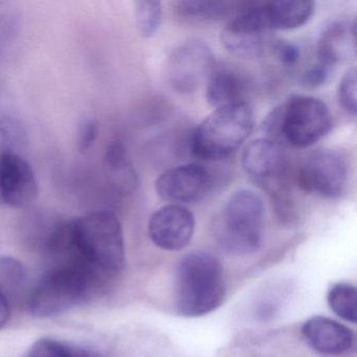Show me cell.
I'll list each match as a JSON object with an SVG mask.
<instances>
[{
	"instance_id": "obj_3",
	"label": "cell",
	"mask_w": 357,
	"mask_h": 357,
	"mask_svg": "<svg viewBox=\"0 0 357 357\" xmlns=\"http://www.w3.org/2000/svg\"><path fill=\"white\" fill-rule=\"evenodd\" d=\"M104 273L82 262L58 264L33 289L29 301L35 317H49L70 310L89 298Z\"/></svg>"
},
{
	"instance_id": "obj_15",
	"label": "cell",
	"mask_w": 357,
	"mask_h": 357,
	"mask_svg": "<svg viewBox=\"0 0 357 357\" xmlns=\"http://www.w3.org/2000/svg\"><path fill=\"white\" fill-rule=\"evenodd\" d=\"M243 170L252 178L265 181L278 176L284 167L281 148L269 139H258L244 148L241 155Z\"/></svg>"
},
{
	"instance_id": "obj_2",
	"label": "cell",
	"mask_w": 357,
	"mask_h": 357,
	"mask_svg": "<svg viewBox=\"0 0 357 357\" xmlns=\"http://www.w3.org/2000/svg\"><path fill=\"white\" fill-rule=\"evenodd\" d=\"M175 296L178 312L185 317H202L218 308L225 298L219 261L208 252L187 255L177 268Z\"/></svg>"
},
{
	"instance_id": "obj_17",
	"label": "cell",
	"mask_w": 357,
	"mask_h": 357,
	"mask_svg": "<svg viewBox=\"0 0 357 357\" xmlns=\"http://www.w3.org/2000/svg\"><path fill=\"white\" fill-rule=\"evenodd\" d=\"M248 89L245 78L235 70L215 68L206 81V97L208 103L219 108L244 102Z\"/></svg>"
},
{
	"instance_id": "obj_29",
	"label": "cell",
	"mask_w": 357,
	"mask_h": 357,
	"mask_svg": "<svg viewBox=\"0 0 357 357\" xmlns=\"http://www.w3.org/2000/svg\"><path fill=\"white\" fill-rule=\"evenodd\" d=\"M11 317L9 298L0 291V330L3 329Z\"/></svg>"
},
{
	"instance_id": "obj_26",
	"label": "cell",
	"mask_w": 357,
	"mask_h": 357,
	"mask_svg": "<svg viewBox=\"0 0 357 357\" xmlns=\"http://www.w3.org/2000/svg\"><path fill=\"white\" fill-rule=\"evenodd\" d=\"M99 122L96 119L89 118L79 126L78 148L81 152H86L95 145L99 137Z\"/></svg>"
},
{
	"instance_id": "obj_25",
	"label": "cell",
	"mask_w": 357,
	"mask_h": 357,
	"mask_svg": "<svg viewBox=\"0 0 357 357\" xmlns=\"http://www.w3.org/2000/svg\"><path fill=\"white\" fill-rule=\"evenodd\" d=\"M338 101L348 114H356V68L347 70L338 85Z\"/></svg>"
},
{
	"instance_id": "obj_1",
	"label": "cell",
	"mask_w": 357,
	"mask_h": 357,
	"mask_svg": "<svg viewBox=\"0 0 357 357\" xmlns=\"http://www.w3.org/2000/svg\"><path fill=\"white\" fill-rule=\"evenodd\" d=\"M70 242L77 260L105 275L124 266L125 243L118 217L107 211L70 221Z\"/></svg>"
},
{
	"instance_id": "obj_10",
	"label": "cell",
	"mask_w": 357,
	"mask_h": 357,
	"mask_svg": "<svg viewBox=\"0 0 357 357\" xmlns=\"http://www.w3.org/2000/svg\"><path fill=\"white\" fill-rule=\"evenodd\" d=\"M213 187L211 173L199 165L175 167L160 175L155 191L171 204H194L204 199Z\"/></svg>"
},
{
	"instance_id": "obj_5",
	"label": "cell",
	"mask_w": 357,
	"mask_h": 357,
	"mask_svg": "<svg viewBox=\"0 0 357 357\" xmlns=\"http://www.w3.org/2000/svg\"><path fill=\"white\" fill-rule=\"evenodd\" d=\"M254 129V112L245 102L216 108L192 137V150L200 160H219L237 151Z\"/></svg>"
},
{
	"instance_id": "obj_18",
	"label": "cell",
	"mask_w": 357,
	"mask_h": 357,
	"mask_svg": "<svg viewBox=\"0 0 357 357\" xmlns=\"http://www.w3.org/2000/svg\"><path fill=\"white\" fill-rule=\"evenodd\" d=\"M104 168L110 183L119 192L130 194L135 191L139 178L122 142L114 141L108 145L104 155Z\"/></svg>"
},
{
	"instance_id": "obj_27",
	"label": "cell",
	"mask_w": 357,
	"mask_h": 357,
	"mask_svg": "<svg viewBox=\"0 0 357 357\" xmlns=\"http://www.w3.org/2000/svg\"><path fill=\"white\" fill-rule=\"evenodd\" d=\"M273 52L275 58L283 66H296L300 61V49L294 43H288V41H275V43H273Z\"/></svg>"
},
{
	"instance_id": "obj_16",
	"label": "cell",
	"mask_w": 357,
	"mask_h": 357,
	"mask_svg": "<svg viewBox=\"0 0 357 357\" xmlns=\"http://www.w3.org/2000/svg\"><path fill=\"white\" fill-rule=\"evenodd\" d=\"M267 30H294L309 22L314 13V3L309 0H280L262 3Z\"/></svg>"
},
{
	"instance_id": "obj_23",
	"label": "cell",
	"mask_w": 357,
	"mask_h": 357,
	"mask_svg": "<svg viewBox=\"0 0 357 357\" xmlns=\"http://www.w3.org/2000/svg\"><path fill=\"white\" fill-rule=\"evenodd\" d=\"M135 24L142 36H154L162 24V9L160 1L139 0L135 3Z\"/></svg>"
},
{
	"instance_id": "obj_12",
	"label": "cell",
	"mask_w": 357,
	"mask_h": 357,
	"mask_svg": "<svg viewBox=\"0 0 357 357\" xmlns=\"http://www.w3.org/2000/svg\"><path fill=\"white\" fill-rule=\"evenodd\" d=\"M195 218L191 211L179 204L162 206L150 217L148 231L152 241L166 250H179L191 241Z\"/></svg>"
},
{
	"instance_id": "obj_19",
	"label": "cell",
	"mask_w": 357,
	"mask_h": 357,
	"mask_svg": "<svg viewBox=\"0 0 357 357\" xmlns=\"http://www.w3.org/2000/svg\"><path fill=\"white\" fill-rule=\"evenodd\" d=\"M248 1H208V0H185L176 3L179 16L197 20H218L227 16L237 15L245 8Z\"/></svg>"
},
{
	"instance_id": "obj_8",
	"label": "cell",
	"mask_w": 357,
	"mask_h": 357,
	"mask_svg": "<svg viewBox=\"0 0 357 357\" xmlns=\"http://www.w3.org/2000/svg\"><path fill=\"white\" fill-rule=\"evenodd\" d=\"M216 68L210 47L199 40H191L177 47L167 64L171 86L178 93H193L208 81Z\"/></svg>"
},
{
	"instance_id": "obj_14",
	"label": "cell",
	"mask_w": 357,
	"mask_h": 357,
	"mask_svg": "<svg viewBox=\"0 0 357 357\" xmlns=\"http://www.w3.org/2000/svg\"><path fill=\"white\" fill-rule=\"evenodd\" d=\"M303 334L317 352L337 355L352 347L354 336L346 326L324 317H313L304 324Z\"/></svg>"
},
{
	"instance_id": "obj_4",
	"label": "cell",
	"mask_w": 357,
	"mask_h": 357,
	"mask_svg": "<svg viewBox=\"0 0 357 357\" xmlns=\"http://www.w3.org/2000/svg\"><path fill=\"white\" fill-rule=\"evenodd\" d=\"M332 124L331 112L324 102L296 96L265 118L263 130L271 137H282L294 147L306 148L326 137Z\"/></svg>"
},
{
	"instance_id": "obj_20",
	"label": "cell",
	"mask_w": 357,
	"mask_h": 357,
	"mask_svg": "<svg viewBox=\"0 0 357 357\" xmlns=\"http://www.w3.org/2000/svg\"><path fill=\"white\" fill-rule=\"evenodd\" d=\"M328 304L338 317L355 324L357 321V289L348 283L334 284L328 292Z\"/></svg>"
},
{
	"instance_id": "obj_21",
	"label": "cell",
	"mask_w": 357,
	"mask_h": 357,
	"mask_svg": "<svg viewBox=\"0 0 357 357\" xmlns=\"http://www.w3.org/2000/svg\"><path fill=\"white\" fill-rule=\"evenodd\" d=\"M26 357H101L95 351L45 337L34 342Z\"/></svg>"
},
{
	"instance_id": "obj_7",
	"label": "cell",
	"mask_w": 357,
	"mask_h": 357,
	"mask_svg": "<svg viewBox=\"0 0 357 357\" xmlns=\"http://www.w3.org/2000/svg\"><path fill=\"white\" fill-rule=\"evenodd\" d=\"M268 33L263 17L262 3L248 1L243 10L223 29V47L239 58L257 59L268 45Z\"/></svg>"
},
{
	"instance_id": "obj_13",
	"label": "cell",
	"mask_w": 357,
	"mask_h": 357,
	"mask_svg": "<svg viewBox=\"0 0 357 357\" xmlns=\"http://www.w3.org/2000/svg\"><path fill=\"white\" fill-rule=\"evenodd\" d=\"M356 22L340 20L324 29L317 45V61L333 68L336 64L355 59Z\"/></svg>"
},
{
	"instance_id": "obj_24",
	"label": "cell",
	"mask_w": 357,
	"mask_h": 357,
	"mask_svg": "<svg viewBox=\"0 0 357 357\" xmlns=\"http://www.w3.org/2000/svg\"><path fill=\"white\" fill-rule=\"evenodd\" d=\"M26 142V131L18 116L12 112L0 114V148L17 151Z\"/></svg>"
},
{
	"instance_id": "obj_28",
	"label": "cell",
	"mask_w": 357,
	"mask_h": 357,
	"mask_svg": "<svg viewBox=\"0 0 357 357\" xmlns=\"http://www.w3.org/2000/svg\"><path fill=\"white\" fill-rule=\"evenodd\" d=\"M330 66L317 61L314 66L305 72L303 75L302 82L305 86L315 89V87L321 86L327 82L329 78L330 72H331Z\"/></svg>"
},
{
	"instance_id": "obj_11",
	"label": "cell",
	"mask_w": 357,
	"mask_h": 357,
	"mask_svg": "<svg viewBox=\"0 0 357 357\" xmlns=\"http://www.w3.org/2000/svg\"><path fill=\"white\" fill-rule=\"evenodd\" d=\"M298 183L309 193L325 198L340 197L347 183L346 162L336 152H317L300 169Z\"/></svg>"
},
{
	"instance_id": "obj_22",
	"label": "cell",
	"mask_w": 357,
	"mask_h": 357,
	"mask_svg": "<svg viewBox=\"0 0 357 357\" xmlns=\"http://www.w3.org/2000/svg\"><path fill=\"white\" fill-rule=\"evenodd\" d=\"M26 271L22 262L3 257L0 259V291L7 298L20 294L26 284Z\"/></svg>"
},
{
	"instance_id": "obj_9",
	"label": "cell",
	"mask_w": 357,
	"mask_h": 357,
	"mask_svg": "<svg viewBox=\"0 0 357 357\" xmlns=\"http://www.w3.org/2000/svg\"><path fill=\"white\" fill-rule=\"evenodd\" d=\"M39 185L32 166L14 150L0 148V200L14 208L32 206Z\"/></svg>"
},
{
	"instance_id": "obj_6",
	"label": "cell",
	"mask_w": 357,
	"mask_h": 357,
	"mask_svg": "<svg viewBox=\"0 0 357 357\" xmlns=\"http://www.w3.org/2000/svg\"><path fill=\"white\" fill-rule=\"evenodd\" d=\"M264 204L252 190L235 192L223 208L218 220V236L225 250L234 254H250L260 248Z\"/></svg>"
}]
</instances>
